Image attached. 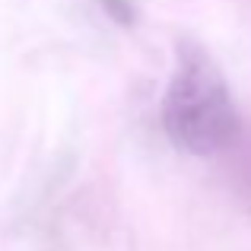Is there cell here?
<instances>
[{
    "label": "cell",
    "instance_id": "obj_1",
    "mask_svg": "<svg viewBox=\"0 0 251 251\" xmlns=\"http://www.w3.org/2000/svg\"><path fill=\"white\" fill-rule=\"evenodd\" d=\"M223 70L194 42L178 45V64L162 96V130L178 150L191 156H223L242 134Z\"/></svg>",
    "mask_w": 251,
    "mask_h": 251
},
{
    "label": "cell",
    "instance_id": "obj_3",
    "mask_svg": "<svg viewBox=\"0 0 251 251\" xmlns=\"http://www.w3.org/2000/svg\"><path fill=\"white\" fill-rule=\"evenodd\" d=\"M99 10L105 13V19L118 25V29H134L137 19H140V6L137 0H96Z\"/></svg>",
    "mask_w": 251,
    "mask_h": 251
},
{
    "label": "cell",
    "instance_id": "obj_2",
    "mask_svg": "<svg viewBox=\"0 0 251 251\" xmlns=\"http://www.w3.org/2000/svg\"><path fill=\"white\" fill-rule=\"evenodd\" d=\"M223 162H226V181L235 203L251 216V124H242V134L223 153Z\"/></svg>",
    "mask_w": 251,
    "mask_h": 251
}]
</instances>
